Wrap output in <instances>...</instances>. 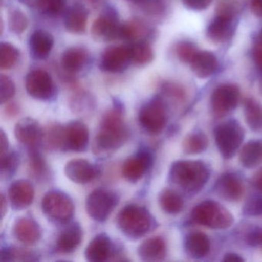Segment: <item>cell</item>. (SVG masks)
I'll list each match as a JSON object with an SVG mask.
<instances>
[{"instance_id":"6da1fadb","label":"cell","mask_w":262,"mask_h":262,"mask_svg":"<svg viewBox=\"0 0 262 262\" xmlns=\"http://www.w3.org/2000/svg\"><path fill=\"white\" fill-rule=\"evenodd\" d=\"M122 105L116 101L114 108L102 116L94 142V151L98 155L116 151L125 145L129 136L123 120Z\"/></svg>"},{"instance_id":"7a4b0ae2","label":"cell","mask_w":262,"mask_h":262,"mask_svg":"<svg viewBox=\"0 0 262 262\" xmlns=\"http://www.w3.org/2000/svg\"><path fill=\"white\" fill-rule=\"evenodd\" d=\"M210 174V168L202 161L179 160L173 162L168 176L170 181L184 191L196 193L206 185Z\"/></svg>"},{"instance_id":"3957f363","label":"cell","mask_w":262,"mask_h":262,"mask_svg":"<svg viewBox=\"0 0 262 262\" xmlns=\"http://www.w3.org/2000/svg\"><path fill=\"white\" fill-rule=\"evenodd\" d=\"M116 219L120 231L128 238L134 240L143 237L154 225V219L148 210L134 204L122 208Z\"/></svg>"},{"instance_id":"277c9868","label":"cell","mask_w":262,"mask_h":262,"mask_svg":"<svg viewBox=\"0 0 262 262\" xmlns=\"http://www.w3.org/2000/svg\"><path fill=\"white\" fill-rule=\"evenodd\" d=\"M193 222L212 229H226L234 223V216L223 205L213 200H205L193 208Z\"/></svg>"},{"instance_id":"5b68a950","label":"cell","mask_w":262,"mask_h":262,"mask_svg":"<svg viewBox=\"0 0 262 262\" xmlns=\"http://www.w3.org/2000/svg\"><path fill=\"white\" fill-rule=\"evenodd\" d=\"M41 207L44 215L54 223H67L74 214L75 206L71 198L59 190L48 191L42 198Z\"/></svg>"},{"instance_id":"8992f818","label":"cell","mask_w":262,"mask_h":262,"mask_svg":"<svg viewBox=\"0 0 262 262\" xmlns=\"http://www.w3.org/2000/svg\"><path fill=\"white\" fill-rule=\"evenodd\" d=\"M245 139V130L237 120L227 121L216 127L214 140L219 152L225 159L235 156Z\"/></svg>"},{"instance_id":"52a82bcc","label":"cell","mask_w":262,"mask_h":262,"mask_svg":"<svg viewBox=\"0 0 262 262\" xmlns=\"http://www.w3.org/2000/svg\"><path fill=\"white\" fill-rule=\"evenodd\" d=\"M118 203L119 197L116 193L100 188L89 194L85 201V210L92 219L103 222L108 219Z\"/></svg>"},{"instance_id":"ba28073f","label":"cell","mask_w":262,"mask_h":262,"mask_svg":"<svg viewBox=\"0 0 262 262\" xmlns=\"http://www.w3.org/2000/svg\"><path fill=\"white\" fill-rule=\"evenodd\" d=\"M141 126L151 135L162 133L167 123V112L165 104L159 97L144 104L139 113Z\"/></svg>"},{"instance_id":"9c48e42d","label":"cell","mask_w":262,"mask_h":262,"mask_svg":"<svg viewBox=\"0 0 262 262\" xmlns=\"http://www.w3.org/2000/svg\"><path fill=\"white\" fill-rule=\"evenodd\" d=\"M239 99L240 90L237 85L232 84L219 85L213 91L210 100L213 114L217 117H223L235 110Z\"/></svg>"},{"instance_id":"30bf717a","label":"cell","mask_w":262,"mask_h":262,"mask_svg":"<svg viewBox=\"0 0 262 262\" xmlns=\"http://www.w3.org/2000/svg\"><path fill=\"white\" fill-rule=\"evenodd\" d=\"M26 89L31 97L38 100H50L56 93V86L51 76L42 70H33L27 75Z\"/></svg>"},{"instance_id":"8fae6325","label":"cell","mask_w":262,"mask_h":262,"mask_svg":"<svg viewBox=\"0 0 262 262\" xmlns=\"http://www.w3.org/2000/svg\"><path fill=\"white\" fill-rule=\"evenodd\" d=\"M152 164V155L142 148L125 161L122 168V176L128 182L136 183L143 177Z\"/></svg>"},{"instance_id":"7c38bea8","label":"cell","mask_w":262,"mask_h":262,"mask_svg":"<svg viewBox=\"0 0 262 262\" xmlns=\"http://www.w3.org/2000/svg\"><path fill=\"white\" fill-rule=\"evenodd\" d=\"M90 142L88 127L81 121H72L64 126V149L83 152Z\"/></svg>"},{"instance_id":"4fadbf2b","label":"cell","mask_w":262,"mask_h":262,"mask_svg":"<svg viewBox=\"0 0 262 262\" xmlns=\"http://www.w3.org/2000/svg\"><path fill=\"white\" fill-rule=\"evenodd\" d=\"M132 62L130 47L119 46L107 49L101 59L100 67L108 73H122Z\"/></svg>"},{"instance_id":"5bb4252c","label":"cell","mask_w":262,"mask_h":262,"mask_svg":"<svg viewBox=\"0 0 262 262\" xmlns=\"http://www.w3.org/2000/svg\"><path fill=\"white\" fill-rule=\"evenodd\" d=\"M15 136L18 142L29 148H36L42 140L43 130L36 119L27 117L15 125Z\"/></svg>"},{"instance_id":"9a60e30c","label":"cell","mask_w":262,"mask_h":262,"mask_svg":"<svg viewBox=\"0 0 262 262\" xmlns=\"http://www.w3.org/2000/svg\"><path fill=\"white\" fill-rule=\"evenodd\" d=\"M121 24L113 10L101 15L92 27L93 37L101 41H112L119 38Z\"/></svg>"},{"instance_id":"2e32d148","label":"cell","mask_w":262,"mask_h":262,"mask_svg":"<svg viewBox=\"0 0 262 262\" xmlns=\"http://www.w3.org/2000/svg\"><path fill=\"white\" fill-rule=\"evenodd\" d=\"M217 195L227 202H238L243 197L244 185L242 180L234 173L222 174L214 185Z\"/></svg>"},{"instance_id":"e0dca14e","label":"cell","mask_w":262,"mask_h":262,"mask_svg":"<svg viewBox=\"0 0 262 262\" xmlns=\"http://www.w3.org/2000/svg\"><path fill=\"white\" fill-rule=\"evenodd\" d=\"M64 171L70 180L81 185L91 182L98 174V168L88 160L82 159L69 161Z\"/></svg>"},{"instance_id":"ac0fdd59","label":"cell","mask_w":262,"mask_h":262,"mask_svg":"<svg viewBox=\"0 0 262 262\" xmlns=\"http://www.w3.org/2000/svg\"><path fill=\"white\" fill-rule=\"evenodd\" d=\"M8 194L12 208L14 210H24L33 203L34 187L29 181L19 179L11 184Z\"/></svg>"},{"instance_id":"d6986e66","label":"cell","mask_w":262,"mask_h":262,"mask_svg":"<svg viewBox=\"0 0 262 262\" xmlns=\"http://www.w3.org/2000/svg\"><path fill=\"white\" fill-rule=\"evenodd\" d=\"M113 253V243L105 233L95 236L85 250V257L90 262H105Z\"/></svg>"},{"instance_id":"ffe728a7","label":"cell","mask_w":262,"mask_h":262,"mask_svg":"<svg viewBox=\"0 0 262 262\" xmlns=\"http://www.w3.org/2000/svg\"><path fill=\"white\" fill-rule=\"evenodd\" d=\"M234 16L219 14L207 29V37L214 43H223L231 38L234 32Z\"/></svg>"},{"instance_id":"44dd1931","label":"cell","mask_w":262,"mask_h":262,"mask_svg":"<svg viewBox=\"0 0 262 262\" xmlns=\"http://www.w3.org/2000/svg\"><path fill=\"white\" fill-rule=\"evenodd\" d=\"M13 234L21 243L34 245L39 242L42 231L39 224L31 217L18 219L13 227Z\"/></svg>"},{"instance_id":"7402d4cb","label":"cell","mask_w":262,"mask_h":262,"mask_svg":"<svg viewBox=\"0 0 262 262\" xmlns=\"http://www.w3.org/2000/svg\"><path fill=\"white\" fill-rule=\"evenodd\" d=\"M137 252L139 258L143 261H159L166 256V244L162 237H150L140 244Z\"/></svg>"},{"instance_id":"603a6c76","label":"cell","mask_w":262,"mask_h":262,"mask_svg":"<svg viewBox=\"0 0 262 262\" xmlns=\"http://www.w3.org/2000/svg\"><path fill=\"white\" fill-rule=\"evenodd\" d=\"M83 232L82 227L77 222L71 224L59 234L56 240L57 251L63 254L73 252L82 242Z\"/></svg>"},{"instance_id":"cb8c5ba5","label":"cell","mask_w":262,"mask_h":262,"mask_svg":"<svg viewBox=\"0 0 262 262\" xmlns=\"http://www.w3.org/2000/svg\"><path fill=\"white\" fill-rule=\"evenodd\" d=\"M185 252L189 257L200 259L208 255L211 248V242L206 234L200 231L189 233L185 237Z\"/></svg>"},{"instance_id":"d4e9b609","label":"cell","mask_w":262,"mask_h":262,"mask_svg":"<svg viewBox=\"0 0 262 262\" xmlns=\"http://www.w3.org/2000/svg\"><path fill=\"white\" fill-rule=\"evenodd\" d=\"M191 70L197 77L205 79L215 73L217 60L215 56L208 51H199L190 62Z\"/></svg>"},{"instance_id":"484cf974","label":"cell","mask_w":262,"mask_h":262,"mask_svg":"<svg viewBox=\"0 0 262 262\" xmlns=\"http://www.w3.org/2000/svg\"><path fill=\"white\" fill-rule=\"evenodd\" d=\"M54 45L53 36L44 30H36L30 36V47L32 55L36 59L48 57Z\"/></svg>"},{"instance_id":"4316f807","label":"cell","mask_w":262,"mask_h":262,"mask_svg":"<svg viewBox=\"0 0 262 262\" xmlns=\"http://www.w3.org/2000/svg\"><path fill=\"white\" fill-rule=\"evenodd\" d=\"M88 60V53L81 47H72L62 56V67L70 73L81 71Z\"/></svg>"},{"instance_id":"83f0119b","label":"cell","mask_w":262,"mask_h":262,"mask_svg":"<svg viewBox=\"0 0 262 262\" xmlns=\"http://www.w3.org/2000/svg\"><path fill=\"white\" fill-rule=\"evenodd\" d=\"M88 13L84 7L75 5L66 15L65 27L69 32L76 34L84 33L86 28Z\"/></svg>"},{"instance_id":"f1b7e54d","label":"cell","mask_w":262,"mask_h":262,"mask_svg":"<svg viewBox=\"0 0 262 262\" xmlns=\"http://www.w3.org/2000/svg\"><path fill=\"white\" fill-rule=\"evenodd\" d=\"M239 159L245 168H255L262 162V142L260 141L248 142L242 148Z\"/></svg>"},{"instance_id":"f546056e","label":"cell","mask_w":262,"mask_h":262,"mask_svg":"<svg viewBox=\"0 0 262 262\" xmlns=\"http://www.w3.org/2000/svg\"><path fill=\"white\" fill-rule=\"evenodd\" d=\"M245 122L254 132L262 131V105L253 99H246L244 102Z\"/></svg>"},{"instance_id":"4dcf8cb0","label":"cell","mask_w":262,"mask_h":262,"mask_svg":"<svg viewBox=\"0 0 262 262\" xmlns=\"http://www.w3.org/2000/svg\"><path fill=\"white\" fill-rule=\"evenodd\" d=\"M159 204L161 208L168 214H179L184 207L183 199L176 191L168 188L161 191Z\"/></svg>"},{"instance_id":"1f68e13d","label":"cell","mask_w":262,"mask_h":262,"mask_svg":"<svg viewBox=\"0 0 262 262\" xmlns=\"http://www.w3.org/2000/svg\"><path fill=\"white\" fill-rule=\"evenodd\" d=\"M208 145V137L200 131L188 134L182 144L183 151L188 155L201 154L207 149Z\"/></svg>"},{"instance_id":"d6a6232c","label":"cell","mask_w":262,"mask_h":262,"mask_svg":"<svg viewBox=\"0 0 262 262\" xmlns=\"http://www.w3.org/2000/svg\"><path fill=\"white\" fill-rule=\"evenodd\" d=\"M46 146L51 150L64 149V126L54 124L43 131L42 140Z\"/></svg>"},{"instance_id":"836d02e7","label":"cell","mask_w":262,"mask_h":262,"mask_svg":"<svg viewBox=\"0 0 262 262\" xmlns=\"http://www.w3.org/2000/svg\"><path fill=\"white\" fill-rule=\"evenodd\" d=\"M29 169L36 179H43L48 172L47 162L36 148H29Z\"/></svg>"},{"instance_id":"e575fe53","label":"cell","mask_w":262,"mask_h":262,"mask_svg":"<svg viewBox=\"0 0 262 262\" xmlns=\"http://www.w3.org/2000/svg\"><path fill=\"white\" fill-rule=\"evenodd\" d=\"M129 47L132 62L136 65H146L154 59L152 49L146 42H138Z\"/></svg>"},{"instance_id":"d590c367","label":"cell","mask_w":262,"mask_h":262,"mask_svg":"<svg viewBox=\"0 0 262 262\" xmlns=\"http://www.w3.org/2000/svg\"><path fill=\"white\" fill-rule=\"evenodd\" d=\"M19 159L17 153L9 151L0 156V174L3 179H9L14 176L19 167Z\"/></svg>"},{"instance_id":"8d00e7d4","label":"cell","mask_w":262,"mask_h":262,"mask_svg":"<svg viewBox=\"0 0 262 262\" xmlns=\"http://www.w3.org/2000/svg\"><path fill=\"white\" fill-rule=\"evenodd\" d=\"M36 260V254L22 248H7L1 250L0 261H30Z\"/></svg>"},{"instance_id":"74e56055","label":"cell","mask_w":262,"mask_h":262,"mask_svg":"<svg viewBox=\"0 0 262 262\" xmlns=\"http://www.w3.org/2000/svg\"><path fill=\"white\" fill-rule=\"evenodd\" d=\"M19 57V52L14 46L8 42H3L0 46V68L10 70Z\"/></svg>"},{"instance_id":"f35d334b","label":"cell","mask_w":262,"mask_h":262,"mask_svg":"<svg viewBox=\"0 0 262 262\" xmlns=\"http://www.w3.org/2000/svg\"><path fill=\"white\" fill-rule=\"evenodd\" d=\"M145 33V27L142 24L131 21L121 25L119 38L125 40H136L143 36Z\"/></svg>"},{"instance_id":"ab89813d","label":"cell","mask_w":262,"mask_h":262,"mask_svg":"<svg viewBox=\"0 0 262 262\" xmlns=\"http://www.w3.org/2000/svg\"><path fill=\"white\" fill-rule=\"evenodd\" d=\"M28 19L21 10H13L9 16V27L12 33L22 34L28 27Z\"/></svg>"},{"instance_id":"60d3db41","label":"cell","mask_w":262,"mask_h":262,"mask_svg":"<svg viewBox=\"0 0 262 262\" xmlns=\"http://www.w3.org/2000/svg\"><path fill=\"white\" fill-rule=\"evenodd\" d=\"M16 94V85L8 76L1 75L0 76V102L6 103Z\"/></svg>"},{"instance_id":"b9f144b4","label":"cell","mask_w":262,"mask_h":262,"mask_svg":"<svg viewBox=\"0 0 262 262\" xmlns=\"http://www.w3.org/2000/svg\"><path fill=\"white\" fill-rule=\"evenodd\" d=\"M176 51L178 58L185 63H190L196 53L199 52L197 47L189 42H179L176 46Z\"/></svg>"},{"instance_id":"7bdbcfd3","label":"cell","mask_w":262,"mask_h":262,"mask_svg":"<svg viewBox=\"0 0 262 262\" xmlns=\"http://www.w3.org/2000/svg\"><path fill=\"white\" fill-rule=\"evenodd\" d=\"M39 8L45 14L57 15L63 10L66 0H36Z\"/></svg>"},{"instance_id":"ee69618b","label":"cell","mask_w":262,"mask_h":262,"mask_svg":"<svg viewBox=\"0 0 262 262\" xmlns=\"http://www.w3.org/2000/svg\"><path fill=\"white\" fill-rule=\"evenodd\" d=\"M242 213L251 217L262 215V195L250 198L244 205Z\"/></svg>"},{"instance_id":"f6af8a7d","label":"cell","mask_w":262,"mask_h":262,"mask_svg":"<svg viewBox=\"0 0 262 262\" xmlns=\"http://www.w3.org/2000/svg\"><path fill=\"white\" fill-rule=\"evenodd\" d=\"M245 242L249 246L261 247L262 228H254L247 233Z\"/></svg>"},{"instance_id":"bcb514c9","label":"cell","mask_w":262,"mask_h":262,"mask_svg":"<svg viewBox=\"0 0 262 262\" xmlns=\"http://www.w3.org/2000/svg\"><path fill=\"white\" fill-rule=\"evenodd\" d=\"M212 0H183L184 4L193 10H203L208 8Z\"/></svg>"},{"instance_id":"7dc6e473","label":"cell","mask_w":262,"mask_h":262,"mask_svg":"<svg viewBox=\"0 0 262 262\" xmlns=\"http://www.w3.org/2000/svg\"><path fill=\"white\" fill-rule=\"evenodd\" d=\"M10 150V142H9L8 137L4 129L0 131V156L6 154Z\"/></svg>"},{"instance_id":"c3c4849f","label":"cell","mask_w":262,"mask_h":262,"mask_svg":"<svg viewBox=\"0 0 262 262\" xmlns=\"http://www.w3.org/2000/svg\"><path fill=\"white\" fill-rule=\"evenodd\" d=\"M253 59L257 67L262 71V44L257 42L253 50Z\"/></svg>"},{"instance_id":"681fc988","label":"cell","mask_w":262,"mask_h":262,"mask_svg":"<svg viewBox=\"0 0 262 262\" xmlns=\"http://www.w3.org/2000/svg\"><path fill=\"white\" fill-rule=\"evenodd\" d=\"M165 91L168 93L170 96H173V97L177 98V99H182L184 96V92L182 89L179 87L176 86L174 85H166L165 87Z\"/></svg>"},{"instance_id":"f907efd6","label":"cell","mask_w":262,"mask_h":262,"mask_svg":"<svg viewBox=\"0 0 262 262\" xmlns=\"http://www.w3.org/2000/svg\"><path fill=\"white\" fill-rule=\"evenodd\" d=\"M251 183L254 188L262 193V168L254 174L251 179Z\"/></svg>"},{"instance_id":"816d5d0a","label":"cell","mask_w":262,"mask_h":262,"mask_svg":"<svg viewBox=\"0 0 262 262\" xmlns=\"http://www.w3.org/2000/svg\"><path fill=\"white\" fill-rule=\"evenodd\" d=\"M251 6L254 15L262 18V0H251Z\"/></svg>"},{"instance_id":"f5cc1de1","label":"cell","mask_w":262,"mask_h":262,"mask_svg":"<svg viewBox=\"0 0 262 262\" xmlns=\"http://www.w3.org/2000/svg\"><path fill=\"white\" fill-rule=\"evenodd\" d=\"M245 259L235 253H228L223 257V261L243 262Z\"/></svg>"},{"instance_id":"db71d44e","label":"cell","mask_w":262,"mask_h":262,"mask_svg":"<svg viewBox=\"0 0 262 262\" xmlns=\"http://www.w3.org/2000/svg\"><path fill=\"white\" fill-rule=\"evenodd\" d=\"M7 211V198L4 194H1V217L4 219L6 213Z\"/></svg>"},{"instance_id":"11a10c76","label":"cell","mask_w":262,"mask_h":262,"mask_svg":"<svg viewBox=\"0 0 262 262\" xmlns=\"http://www.w3.org/2000/svg\"><path fill=\"white\" fill-rule=\"evenodd\" d=\"M18 111V107L17 105H15V104H11V105H9L7 107V112H8L9 114L10 115H15L16 114Z\"/></svg>"},{"instance_id":"9f6ffc18","label":"cell","mask_w":262,"mask_h":262,"mask_svg":"<svg viewBox=\"0 0 262 262\" xmlns=\"http://www.w3.org/2000/svg\"><path fill=\"white\" fill-rule=\"evenodd\" d=\"M259 42H260V43L262 44V30H260V34H259Z\"/></svg>"},{"instance_id":"6f0895ef","label":"cell","mask_w":262,"mask_h":262,"mask_svg":"<svg viewBox=\"0 0 262 262\" xmlns=\"http://www.w3.org/2000/svg\"><path fill=\"white\" fill-rule=\"evenodd\" d=\"M260 92H261V93H262V76H261V78H260Z\"/></svg>"},{"instance_id":"680465c9","label":"cell","mask_w":262,"mask_h":262,"mask_svg":"<svg viewBox=\"0 0 262 262\" xmlns=\"http://www.w3.org/2000/svg\"><path fill=\"white\" fill-rule=\"evenodd\" d=\"M31 0H20V2L24 3V4H27V3L30 2Z\"/></svg>"},{"instance_id":"91938a15","label":"cell","mask_w":262,"mask_h":262,"mask_svg":"<svg viewBox=\"0 0 262 262\" xmlns=\"http://www.w3.org/2000/svg\"><path fill=\"white\" fill-rule=\"evenodd\" d=\"M131 1H142V0H131Z\"/></svg>"},{"instance_id":"94428289","label":"cell","mask_w":262,"mask_h":262,"mask_svg":"<svg viewBox=\"0 0 262 262\" xmlns=\"http://www.w3.org/2000/svg\"><path fill=\"white\" fill-rule=\"evenodd\" d=\"M91 1H93V2H96V1H97V0H91Z\"/></svg>"},{"instance_id":"6125c7cd","label":"cell","mask_w":262,"mask_h":262,"mask_svg":"<svg viewBox=\"0 0 262 262\" xmlns=\"http://www.w3.org/2000/svg\"><path fill=\"white\" fill-rule=\"evenodd\" d=\"M261 247H262V245H261Z\"/></svg>"}]
</instances>
